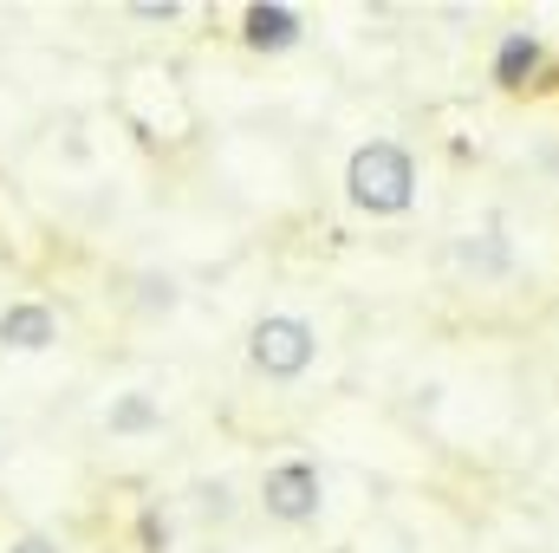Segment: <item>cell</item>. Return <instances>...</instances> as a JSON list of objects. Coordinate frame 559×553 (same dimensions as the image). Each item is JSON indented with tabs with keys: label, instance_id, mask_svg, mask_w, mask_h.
<instances>
[{
	"label": "cell",
	"instance_id": "cell-1",
	"mask_svg": "<svg viewBox=\"0 0 559 553\" xmlns=\"http://www.w3.org/2000/svg\"><path fill=\"white\" fill-rule=\"evenodd\" d=\"M423 196L417 150L404 138H365L345 156V202L371 222H404Z\"/></svg>",
	"mask_w": 559,
	"mask_h": 553
},
{
	"label": "cell",
	"instance_id": "cell-8",
	"mask_svg": "<svg viewBox=\"0 0 559 553\" xmlns=\"http://www.w3.org/2000/svg\"><path fill=\"white\" fill-rule=\"evenodd\" d=\"M105 430H111V436H156V430H163V404H156L150 391H124V398H111Z\"/></svg>",
	"mask_w": 559,
	"mask_h": 553
},
{
	"label": "cell",
	"instance_id": "cell-10",
	"mask_svg": "<svg viewBox=\"0 0 559 553\" xmlns=\"http://www.w3.org/2000/svg\"><path fill=\"white\" fill-rule=\"evenodd\" d=\"M131 13H138V20H176L182 7H176V0H143V7H131Z\"/></svg>",
	"mask_w": 559,
	"mask_h": 553
},
{
	"label": "cell",
	"instance_id": "cell-9",
	"mask_svg": "<svg viewBox=\"0 0 559 553\" xmlns=\"http://www.w3.org/2000/svg\"><path fill=\"white\" fill-rule=\"evenodd\" d=\"M138 306L143 313H176V306H182L176 274H138Z\"/></svg>",
	"mask_w": 559,
	"mask_h": 553
},
{
	"label": "cell",
	"instance_id": "cell-3",
	"mask_svg": "<svg viewBox=\"0 0 559 553\" xmlns=\"http://www.w3.org/2000/svg\"><path fill=\"white\" fill-rule=\"evenodd\" d=\"M254 495L274 528H319V515H325V475L306 456H280L274 469H261Z\"/></svg>",
	"mask_w": 559,
	"mask_h": 553
},
{
	"label": "cell",
	"instance_id": "cell-4",
	"mask_svg": "<svg viewBox=\"0 0 559 553\" xmlns=\"http://www.w3.org/2000/svg\"><path fill=\"white\" fill-rule=\"evenodd\" d=\"M449 268L462 280H475V286H508V280L521 274V248H514V235L508 228H462L455 242H449Z\"/></svg>",
	"mask_w": 559,
	"mask_h": 553
},
{
	"label": "cell",
	"instance_id": "cell-11",
	"mask_svg": "<svg viewBox=\"0 0 559 553\" xmlns=\"http://www.w3.org/2000/svg\"><path fill=\"white\" fill-rule=\"evenodd\" d=\"M7 553H66V548H59V541H46V534H20Z\"/></svg>",
	"mask_w": 559,
	"mask_h": 553
},
{
	"label": "cell",
	"instance_id": "cell-2",
	"mask_svg": "<svg viewBox=\"0 0 559 553\" xmlns=\"http://www.w3.org/2000/svg\"><path fill=\"white\" fill-rule=\"evenodd\" d=\"M312 365H319V332H312L306 313L274 306V313H261L248 326V372L261 385H299Z\"/></svg>",
	"mask_w": 559,
	"mask_h": 553
},
{
	"label": "cell",
	"instance_id": "cell-6",
	"mask_svg": "<svg viewBox=\"0 0 559 553\" xmlns=\"http://www.w3.org/2000/svg\"><path fill=\"white\" fill-rule=\"evenodd\" d=\"M59 345V313L46 299H7L0 306V352H20V358H39Z\"/></svg>",
	"mask_w": 559,
	"mask_h": 553
},
{
	"label": "cell",
	"instance_id": "cell-7",
	"mask_svg": "<svg viewBox=\"0 0 559 553\" xmlns=\"http://www.w3.org/2000/svg\"><path fill=\"white\" fill-rule=\"evenodd\" d=\"M306 39V13L299 7H280V0H254L241 13V46L248 52H293Z\"/></svg>",
	"mask_w": 559,
	"mask_h": 553
},
{
	"label": "cell",
	"instance_id": "cell-5",
	"mask_svg": "<svg viewBox=\"0 0 559 553\" xmlns=\"http://www.w3.org/2000/svg\"><path fill=\"white\" fill-rule=\"evenodd\" d=\"M540 72H547V39L527 33V26H508L495 39V52H488V85L508 92V98H521V92L540 85Z\"/></svg>",
	"mask_w": 559,
	"mask_h": 553
}]
</instances>
